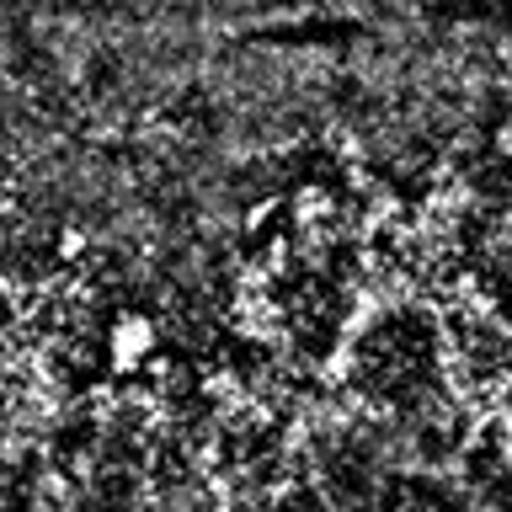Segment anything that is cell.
<instances>
[{
    "instance_id": "cell-1",
    "label": "cell",
    "mask_w": 512,
    "mask_h": 512,
    "mask_svg": "<svg viewBox=\"0 0 512 512\" xmlns=\"http://www.w3.org/2000/svg\"><path fill=\"white\" fill-rule=\"evenodd\" d=\"M107 352H112V363L118 368H139L144 358H155V326L144 315H123V320H112V331H107Z\"/></svg>"
}]
</instances>
